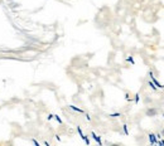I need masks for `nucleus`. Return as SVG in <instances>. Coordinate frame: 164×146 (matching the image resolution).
<instances>
[{
    "mask_svg": "<svg viewBox=\"0 0 164 146\" xmlns=\"http://www.w3.org/2000/svg\"><path fill=\"white\" fill-rule=\"evenodd\" d=\"M157 115H158V110H155V108H149V110H147V116L153 117V116H157Z\"/></svg>",
    "mask_w": 164,
    "mask_h": 146,
    "instance_id": "nucleus-1",
    "label": "nucleus"
},
{
    "mask_svg": "<svg viewBox=\"0 0 164 146\" xmlns=\"http://www.w3.org/2000/svg\"><path fill=\"white\" fill-rule=\"evenodd\" d=\"M163 136H164V130H163Z\"/></svg>",
    "mask_w": 164,
    "mask_h": 146,
    "instance_id": "nucleus-2",
    "label": "nucleus"
}]
</instances>
